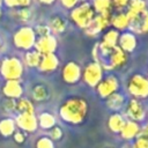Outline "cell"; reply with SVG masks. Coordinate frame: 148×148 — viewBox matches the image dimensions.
<instances>
[{
  "mask_svg": "<svg viewBox=\"0 0 148 148\" xmlns=\"http://www.w3.org/2000/svg\"><path fill=\"white\" fill-rule=\"evenodd\" d=\"M90 3L96 14H103L105 12L113 10L111 0H92Z\"/></svg>",
  "mask_w": 148,
  "mask_h": 148,
  "instance_id": "obj_29",
  "label": "cell"
},
{
  "mask_svg": "<svg viewBox=\"0 0 148 148\" xmlns=\"http://www.w3.org/2000/svg\"><path fill=\"white\" fill-rule=\"evenodd\" d=\"M49 28L51 30L52 35H58V34H62L66 28H67V22L66 20L60 16V15H52L49 20Z\"/></svg>",
  "mask_w": 148,
  "mask_h": 148,
  "instance_id": "obj_23",
  "label": "cell"
},
{
  "mask_svg": "<svg viewBox=\"0 0 148 148\" xmlns=\"http://www.w3.org/2000/svg\"><path fill=\"white\" fill-rule=\"evenodd\" d=\"M96 13L91 3L89 1H82V2H79V5L71 10L69 18L77 28L84 30L89 25V23L92 21Z\"/></svg>",
  "mask_w": 148,
  "mask_h": 148,
  "instance_id": "obj_2",
  "label": "cell"
},
{
  "mask_svg": "<svg viewBox=\"0 0 148 148\" xmlns=\"http://www.w3.org/2000/svg\"><path fill=\"white\" fill-rule=\"evenodd\" d=\"M1 16H2V10H1V8H0V18H1Z\"/></svg>",
  "mask_w": 148,
  "mask_h": 148,
  "instance_id": "obj_45",
  "label": "cell"
},
{
  "mask_svg": "<svg viewBox=\"0 0 148 148\" xmlns=\"http://www.w3.org/2000/svg\"><path fill=\"white\" fill-rule=\"evenodd\" d=\"M2 108L7 112H15L16 111V101L10 99V98H6L2 103Z\"/></svg>",
  "mask_w": 148,
  "mask_h": 148,
  "instance_id": "obj_36",
  "label": "cell"
},
{
  "mask_svg": "<svg viewBox=\"0 0 148 148\" xmlns=\"http://www.w3.org/2000/svg\"><path fill=\"white\" fill-rule=\"evenodd\" d=\"M34 30H35L37 37H44V36H47L51 34V30L47 24H38V25H36V28H34Z\"/></svg>",
  "mask_w": 148,
  "mask_h": 148,
  "instance_id": "obj_34",
  "label": "cell"
},
{
  "mask_svg": "<svg viewBox=\"0 0 148 148\" xmlns=\"http://www.w3.org/2000/svg\"><path fill=\"white\" fill-rule=\"evenodd\" d=\"M79 1H81V2H82V1H87V0H79Z\"/></svg>",
  "mask_w": 148,
  "mask_h": 148,
  "instance_id": "obj_47",
  "label": "cell"
},
{
  "mask_svg": "<svg viewBox=\"0 0 148 148\" xmlns=\"http://www.w3.org/2000/svg\"><path fill=\"white\" fill-rule=\"evenodd\" d=\"M128 30L134 35H147L148 34V9L140 13L132 20H130Z\"/></svg>",
  "mask_w": 148,
  "mask_h": 148,
  "instance_id": "obj_14",
  "label": "cell"
},
{
  "mask_svg": "<svg viewBox=\"0 0 148 148\" xmlns=\"http://www.w3.org/2000/svg\"><path fill=\"white\" fill-rule=\"evenodd\" d=\"M2 3L7 8H15V7H17V0H2Z\"/></svg>",
  "mask_w": 148,
  "mask_h": 148,
  "instance_id": "obj_39",
  "label": "cell"
},
{
  "mask_svg": "<svg viewBox=\"0 0 148 148\" xmlns=\"http://www.w3.org/2000/svg\"><path fill=\"white\" fill-rule=\"evenodd\" d=\"M118 46L126 54L132 53L136 49V46H138L136 35H134L130 30H125V31L120 32L119 34V38H118Z\"/></svg>",
  "mask_w": 148,
  "mask_h": 148,
  "instance_id": "obj_15",
  "label": "cell"
},
{
  "mask_svg": "<svg viewBox=\"0 0 148 148\" xmlns=\"http://www.w3.org/2000/svg\"><path fill=\"white\" fill-rule=\"evenodd\" d=\"M140 132H141V126L139 125V123H135L133 120H126L119 134L124 140L131 141L133 139H136Z\"/></svg>",
  "mask_w": 148,
  "mask_h": 148,
  "instance_id": "obj_18",
  "label": "cell"
},
{
  "mask_svg": "<svg viewBox=\"0 0 148 148\" xmlns=\"http://www.w3.org/2000/svg\"><path fill=\"white\" fill-rule=\"evenodd\" d=\"M32 0H17V7L21 8H29Z\"/></svg>",
  "mask_w": 148,
  "mask_h": 148,
  "instance_id": "obj_40",
  "label": "cell"
},
{
  "mask_svg": "<svg viewBox=\"0 0 148 148\" xmlns=\"http://www.w3.org/2000/svg\"><path fill=\"white\" fill-rule=\"evenodd\" d=\"M132 148H148V136L139 135L132 145Z\"/></svg>",
  "mask_w": 148,
  "mask_h": 148,
  "instance_id": "obj_35",
  "label": "cell"
},
{
  "mask_svg": "<svg viewBox=\"0 0 148 148\" xmlns=\"http://www.w3.org/2000/svg\"><path fill=\"white\" fill-rule=\"evenodd\" d=\"M59 1H60L61 6L64 8L69 9V10H72L74 7H76L79 5V2H80L79 0H59Z\"/></svg>",
  "mask_w": 148,
  "mask_h": 148,
  "instance_id": "obj_38",
  "label": "cell"
},
{
  "mask_svg": "<svg viewBox=\"0 0 148 148\" xmlns=\"http://www.w3.org/2000/svg\"><path fill=\"white\" fill-rule=\"evenodd\" d=\"M50 97L49 88L43 83H37L31 89V98L35 102H45Z\"/></svg>",
  "mask_w": 148,
  "mask_h": 148,
  "instance_id": "obj_25",
  "label": "cell"
},
{
  "mask_svg": "<svg viewBox=\"0 0 148 148\" xmlns=\"http://www.w3.org/2000/svg\"><path fill=\"white\" fill-rule=\"evenodd\" d=\"M121 148H132V145H130V143H125Z\"/></svg>",
  "mask_w": 148,
  "mask_h": 148,
  "instance_id": "obj_43",
  "label": "cell"
},
{
  "mask_svg": "<svg viewBox=\"0 0 148 148\" xmlns=\"http://www.w3.org/2000/svg\"><path fill=\"white\" fill-rule=\"evenodd\" d=\"M14 120L16 127H18V130L23 131L24 133H32L38 128L37 117L35 113H18Z\"/></svg>",
  "mask_w": 148,
  "mask_h": 148,
  "instance_id": "obj_13",
  "label": "cell"
},
{
  "mask_svg": "<svg viewBox=\"0 0 148 148\" xmlns=\"http://www.w3.org/2000/svg\"><path fill=\"white\" fill-rule=\"evenodd\" d=\"M0 64H1V60H0Z\"/></svg>",
  "mask_w": 148,
  "mask_h": 148,
  "instance_id": "obj_49",
  "label": "cell"
},
{
  "mask_svg": "<svg viewBox=\"0 0 148 148\" xmlns=\"http://www.w3.org/2000/svg\"><path fill=\"white\" fill-rule=\"evenodd\" d=\"M35 148H56V143L47 135H43L37 139L35 143Z\"/></svg>",
  "mask_w": 148,
  "mask_h": 148,
  "instance_id": "obj_30",
  "label": "cell"
},
{
  "mask_svg": "<svg viewBox=\"0 0 148 148\" xmlns=\"http://www.w3.org/2000/svg\"><path fill=\"white\" fill-rule=\"evenodd\" d=\"M127 92L132 98H148V76L141 73H133L127 80Z\"/></svg>",
  "mask_w": 148,
  "mask_h": 148,
  "instance_id": "obj_5",
  "label": "cell"
},
{
  "mask_svg": "<svg viewBox=\"0 0 148 148\" xmlns=\"http://www.w3.org/2000/svg\"><path fill=\"white\" fill-rule=\"evenodd\" d=\"M59 58L57 57L56 53H49V54H43L39 61V65L37 67V69L40 73H52L54 72L58 67H59Z\"/></svg>",
  "mask_w": 148,
  "mask_h": 148,
  "instance_id": "obj_17",
  "label": "cell"
},
{
  "mask_svg": "<svg viewBox=\"0 0 148 148\" xmlns=\"http://www.w3.org/2000/svg\"><path fill=\"white\" fill-rule=\"evenodd\" d=\"M125 114L128 120H133L135 123H141L147 118V110L143 103L136 98H130L125 104Z\"/></svg>",
  "mask_w": 148,
  "mask_h": 148,
  "instance_id": "obj_8",
  "label": "cell"
},
{
  "mask_svg": "<svg viewBox=\"0 0 148 148\" xmlns=\"http://www.w3.org/2000/svg\"><path fill=\"white\" fill-rule=\"evenodd\" d=\"M128 17L125 13V10L123 12H113V15L111 17V28L116 29L117 31H125L128 29Z\"/></svg>",
  "mask_w": 148,
  "mask_h": 148,
  "instance_id": "obj_19",
  "label": "cell"
},
{
  "mask_svg": "<svg viewBox=\"0 0 148 148\" xmlns=\"http://www.w3.org/2000/svg\"><path fill=\"white\" fill-rule=\"evenodd\" d=\"M82 67L74 60L67 61L61 68V79L66 84H76L81 81Z\"/></svg>",
  "mask_w": 148,
  "mask_h": 148,
  "instance_id": "obj_10",
  "label": "cell"
},
{
  "mask_svg": "<svg viewBox=\"0 0 148 148\" xmlns=\"http://www.w3.org/2000/svg\"><path fill=\"white\" fill-rule=\"evenodd\" d=\"M103 77H104V69L96 61L91 60L82 68L81 80L90 88H96Z\"/></svg>",
  "mask_w": 148,
  "mask_h": 148,
  "instance_id": "obj_7",
  "label": "cell"
},
{
  "mask_svg": "<svg viewBox=\"0 0 148 148\" xmlns=\"http://www.w3.org/2000/svg\"><path fill=\"white\" fill-rule=\"evenodd\" d=\"M1 46H2V39H1V37H0V49H1Z\"/></svg>",
  "mask_w": 148,
  "mask_h": 148,
  "instance_id": "obj_44",
  "label": "cell"
},
{
  "mask_svg": "<svg viewBox=\"0 0 148 148\" xmlns=\"http://www.w3.org/2000/svg\"><path fill=\"white\" fill-rule=\"evenodd\" d=\"M2 94L6 98L17 101L23 95V86L17 80H8L2 87Z\"/></svg>",
  "mask_w": 148,
  "mask_h": 148,
  "instance_id": "obj_16",
  "label": "cell"
},
{
  "mask_svg": "<svg viewBox=\"0 0 148 148\" xmlns=\"http://www.w3.org/2000/svg\"><path fill=\"white\" fill-rule=\"evenodd\" d=\"M119 31H117L113 28H109L102 36V39L99 43H97L98 52L99 53H108L113 47L118 46V38H119Z\"/></svg>",
  "mask_w": 148,
  "mask_h": 148,
  "instance_id": "obj_11",
  "label": "cell"
},
{
  "mask_svg": "<svg viewBox=\"0 0 148 148\" xmlns=\"http://www.w3.org/2000/svg\"><path fill=\"white\" fill-rule=\"evenodd\" d=\"M1 5H2V0H0V8H1Z\"/></svg>",
  "mask_w": 148,
  "mask_h": 148,
  "instance_id": "obj_46",
  "label": "cell"
},
{
  "mask_svg": "<svg viewBox=\"0 0 148 148\" xmlns=\"http://www.w3.org/2000/svg\"><path fill=\"white\" fill-rule=\"evenodd\" d=\"M16 15H17V18L22 22H28L32 17V13H31L30 8H20L16 12Z\"/></svg>",
  "mask_w": 148,
  "mask_h": 148,
  "instance_id": "obj_31",
  "label": "cell"
},
{
  "mask_svg": "<svg viewBox=\"0 0 148 148\" xmlns=\"http://www.w3.org/2000/svg\"><path fill=\"white\" fill-rule=\"evenodd\" d=\"M40 58H42V54H39L35 49H32L24 53L22 62H23V65H25L30 68H37L39 65Z\"/></svg>",
  "mask_w": 148,
  "mask_h": 148,
  "instance_id": "obj_27",
  "label": "cell"
},
{
  "mask_svg": "<svg viewBox=\"0 0 148 148\" xmlns=\"http://www.w3.org/2000/svg\"><path fill=\"white\" fill-rule=\"evenodd\" d=\"M130 1L131 0H111L113 12H123V10H125Z\"/></svg>",
  "mask_w": 148,
  "mask_h": 148,
  "instance_id": "obj_33",
  "label": "cell"
},
{
  "mask_svg": "<svg viewBox=\"0 0 148 148\" xmlns=\"http://www.w3.org/2000/svg\"><path fill=\"white\" fill-rule=\"evenodd\" d=\"M113 15V10L105 12L103 14H96L92 21L89 23V25L83 30V32L88 37H96L103 31L108 30L109 27H111V17Z\"/></svg>",
  "mask_w": 148,
  "mask_h": 148,
  "instance_id": "obj_6",
  "label": "cell"
},
{
  "mask_svg": "<svg viewBox=\"0 0 148 148\" xmlns=\"http://www.w3.org/2000/svg\"><path fill=\"white\" fill-rule=\"evenodd\" d=\"M57 47H58V39L52 34L44 36V37H37L35 46H34V49L42 56L49 54V53H54Z\"/></svg>",
  "mask_w": 148,
  "mask_h": 148,
  "instance_id": "obj_12",
  "label": "cell"
},
{
  "mask_svg": "<svg viewBox=\"0 0 148 148\" xmlns=\"http://www.w3.org/2000/svg\"><path fill=\"white\" fill-rule=\"evenodd\" d=\"M13 138H14V141L16 142V143H18V145H21V143H23L24 141H25V139H27V134L23 132V131H15V133L13 134Z\"/></svg>",
  "mask_w": 148,
  "mask_h": 148,
  "instance_id": "obj_37",
  "label": "cell"
},
{
  "mask_svg": "<svg viewBox=\"0 0 148 148\" xmlns=\"http://www.w3.org/2000/svg\"><path fill=\"white\" fill-rule=\"evenodd\" d=\"M125 121H126V119L120 112H113L108 118L106 125H108V128L110 132H112L114 134H119L121 128L125 125Z\"/></svg>",
  "mask_w": 148,
  "mask_h": 148,
  "instance_id": "obj_21",
  "label": "cell"
},
{
  "mask_svg": "<svg viewBox=\"0 0 148 148\" xmlns=\"http://www.w3.org/2000/svg\"><path fill=\"white\" fill-rule=\"evenodd\" d=\"M147 117H148V113H147Z\"/></svg>",
  "mask_w": 148,
  "mask_h": 148,
  "instance_id": "obj_48",
  "label": "cell"
},
{
  "mask_svg": "<svg viewBox=\"0 0 148 148\" xmlns=\"http://www.w3.org/2000/svg\"><path fill=\"white\" fill-rule=\"evenodd\" d=\"M145 10H147V1L146 0H131L125 9V13L130 21Z\"/></svg>",
  "mask_w": 148,
  "mask_h": 148,
  "instance_id": "obj_22",
  "label": "cell"
},
{
  "mask_svg": "<svg viewBox=\"0 0 148 148\" xmlns=\"http://www.w3.org/2000/svg\"><path fill=\"white\" fill-rule=\"evenodd\" d=\"M119 88H120L119 79L114 74H108L97 84L96 91H97V95L101 98L106 99L109 96H111L112 94L117 92L119 90Z\"/></svg>",
  "mask_w": 148,
  "mask_h": 148,
  "instance_id": "obj_9",
  "label": "cell"
},
{
  "mask_svg": "<svg viewBox=\"0 0 148 148\" xmlns=\"http://www.w3.org/2000/svg\"><path fill=\"white\" fill-rule=\"evenodd\" d=\"M37 36L32 27L30 25H22L20 27L12 37L13 44L16 49L23 50V51H30L34 49L36 43Z\"/></svg>",
  "mask_w": 148,
  "mask_h": 148,
  "instance_id": "obj_3",
  "label": "cell"
},
{
  "mask_svg": "<svg viewBox=\"0 0 148 148\" xmlns=\"http://www.w3.org/2000/svg\"><path fill=\"white\" fill-rule=\"evenodd\" d=\"M16 131V124L14 118L5 117L0 120V134L5 138L12 136Z\"/></svg>",
  "mask_w": 148,
  "mask_h": 148,
  "instance_id": "obj_26",
  "label": "cell"
},
{
  "mask_svg": "<svg viewBox=\"0 0 148 148\" xmlns=\"http://www.w3.org/2000/svg\"><path fill=\"white\" fill-rule=\"evenodd\" d=\"M105 104H106V108L113 112H119L126 104V98L125 96L117 91L114 94H112L111 96H109L106 99H105Z\"/></svg>",
  "mask_w": 148,
  "mask_h": 148,
  "instance_id": "obj_20",
  "label": "cell"
},
{
  "mask_svg": "<svg viewBox=\"0 0 148 148\" xmlns=\"http://www.w3.org/2000/svg\"><path fill=\"white\" fill-rule=\"evenodd\" d=\"M50 139L51 140H53L54 142L56 141H59V140H61L62 139V136H64V131H62V128L60 127V126H58V125H56L54 127H52L51 130H50Z\"/></svg>",
  "mask_w": 148,
  "mask_h": 148,
  "instance_id": "obj_32",
  "label": "cell"
},
{
  "mask_svg": "<svg viewBox=\"0 0 148 148\" xmlns=\"http://www.w3.org/2000/svg\"><path fill=\"white\" fill-rule=\"evenodd\" d=\"M89 113V104L86 98L72 96L65 99L59 106V117L69 125H81Z\"/></svg>",
  "mask_w": 148,
  "mask_h": 148,
  "instance_id": "obj_1",
  "label": "cell"
},
{
  "mask_svg": "<svg viewBox=\"0 0 148 148\" xmlns=\"http://www.w3.org/2000/svg\"><path fill=\"white\" fill-rule=\"evenodd\" d=\"M16 112L18 113H35V106L32 101L25 97H21L16 101Z\"/></svg>",
  "mask_w": 148,
  "mask_h": 148,
  "instance_id": "obj_28",
  "label": "cell"
},
{
  "mask_svg": "<svg viewBox=\"0 0 148 148\" xmlns=\"http://www.w3.org/2000/svg\"><path fill=\"white\" fill-rule=\"evenodd\" d=\"M56 1H57V0H38V2H39V3L45 5V6H50V5L54 3Z\"/></svg>",
  "mask_w": 148,
  "mask_h": 148,
  "instance_id": "obj_42",
  "label": "cell"
},
{
  "mask_svg": "<svg viewBox=\"0 0 148 148\" xmlns=\"http://www.w3.org/2000/svg\"><path fill=\"white\" fill-rule=\"evenodd\" d=\"M111 148H113V147H111Z\"/></svg>",
  "mask_w": 148,
  "mask_h": 148,
  "instance_id": "obj_50",
  "label": "cell"
},
{
  "mask_svg": "<svg viewBox=\"0 0 148 148\" xmlns=\"http://www.w3.org/2000/svg\"><path fill=\"white\" fill-rule=\"evenodd\" d=\"M139 135H145V136H148V121L147 124L143 126V128H141V132Z\"/></svg>",
  "mask_w": 148,
  "mask_h": 148,
  "instance_id": "obj_41",
  "label": "cell"
},
{
  "mask_svg": "<svg viewBox=\"0 0 148 148\" xmlns=\"http://www.w3.org/2000/svg\"><path fill=\"white\" fill-rule=\"evenodd\" d=\"M24 72V65L22 60L15 56L6 57L1 60L0 64V73L6 81L8 80H17L20 81Z\"/></svg>",
  "mask_w": 148,
  "mask_h": 148,
  "instance_id": "obj_4",
  "label": "cell"
},
{
  "mask_svg": "<svg viewBox=\"0 0 148 148\" xmlns=\"http://www.w3.org/2000/svg\"><path fill=\"white\" fill-rule=\"evenodd\" d=\"M37 123H38V127L46 130V131H50L52 127H54L57 125V119H56L53 113L44 111V112L38 114Z\"/></svg>",
  "mask_w": 148,
  "mask_h": 148,
  "instance_id": "obj_24",
  "label": "cell"
}]
</instances>
